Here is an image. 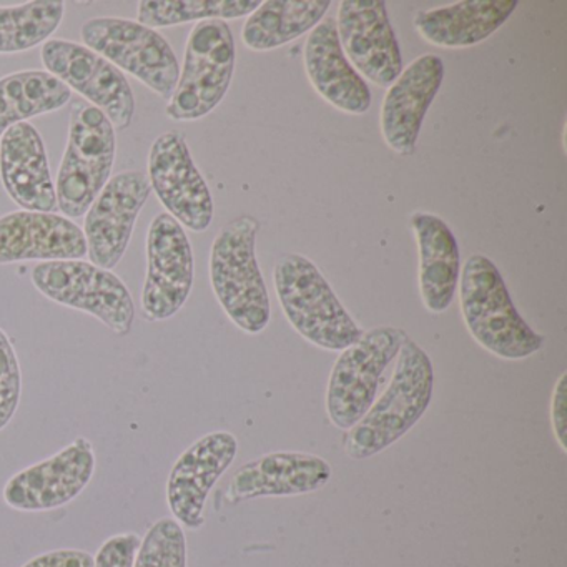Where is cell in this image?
Wrapping results in <instances>:
<instances>
[{"instance_id": "cell-1", "label": "cell", "mask_w": 567, "mask_h": 567, "mask_svg": "<svg viewBox=\"0 0 567 567\" xmlns=\"http://www.w3.org/2000/svg\"><path fill=\"white\" fill-rule=\"evenodd\" d=\"M396 358L386 390L344 436L343 450L350 460L363 461L383 453L410 433L430 408L434 368L426 351L406 338Z\"/></svg>"}, {"instance_id": "cell-2", "label": "cell", "mask_w": 567, "mask_h": 567, "mask_svg": "<svg viewBox=\"0 0 567 567\" xmlns=\"http://www.w3.org/2000/svg\"><path fill=\"white\" fill-rule=\"evenodd\" d=\"M460 285L461 315L481 348L506 361L526 360L543 350V334L520 317L489 258L471 255L461 268Z\"/></svg>"}, {"instance_id": "cell-3", "label": "cell", "mask_w": 567, "mask_h": 567, "mask_svg": "<svg viewBox=\"0 0 567 567\" xmlns=\"http://www.w3.org/2000/svg\"><path fill=\"white\" fill-rule=\"evenodd\" d=\"M274 281L288 323L305 340L338 353L360 340V324L310 258L285 255L275 265Z\"/></svg>"}, {"instance_id": "cell-4", "label": "cell", "mask_w": 567, "mask_h": 567, "mask_svg": "<svg viewBox=\"0 0 567 567\" xmlns=\"http://www.w3.org/2000/svg\"><path fill=\"white\" fill-rule=\"evenodd\" d=\"M260 230L257 218L241 215L228 221L210 251V281L218 303L244 333L258 334L271 317L270 297L255 257Z\"/></svg>"}, {"instance_id": "cell-5", "label": "cell", "mask_w": 567, "mask_h": 567, "mask_svg": "<svg viewBox=\"0 0 567 567\" xmlns=\"http://www.w3.org/2000/svg\"><path fill=\"white\" fill-rule=\"evenodd\" d=\"M117 138L115 127L94 105H72L68 147L59 171L58 207L68 218L87 214L111 181Z\"/></svg>"}, {"instance_id": "cell-6", "label": "cell", "mask_w": 567, "mask_h": 567, "mask_svg": "<svg viewBox=\"0 0 567 567\" xmlns=\"http://www.w3.org/2000/svg\"><path fill=\"white\" fill-rule=\"evenodd\" d=\"M401 328L377 327L340 351L327 386V414L337 430L350 431L374 401L384 371L406 341Z\"/></svg>"}, {"instance_id": "cell-7", "label": "cell", "mask_w": 567, "mask_h": 567, "mask_svg": "<svg viewBox=\"0 0 567 567\" xmlns=\"http://www.w3.org/2000/svg\"><path fill=\"white\" fill-rule=\"evenodd\" d=\"M235 39L224 21L198 22L188 35L184 69L167 105L172 121L194 122L220 105L235 72Z\"/></svg>"}, {"instance_id": "cell-8", "label": "cell", "mask_w": 567, "mask_h": 567, "mask_svg": "<svg viewBox=\"0 0 567 567\" xmlns=\"http://www.w3.org/2000/svg\"><path fill=\"white\" fill-rule=\"evenodd\" d=\"M31 277L49 300L92 315L118 337L131 333L134 300L124 281L111 270L82 260L42 261Z\"/></svg>"}, {"instance_id": "cell-9", "label": "cell", "mask_w": 567, "mask_h": 567, "mask_svg": "<svg viewBox=\"0 0 567 567\" xmlns=\"http://www.w3.org/2000/svg\"><path fill=\"white\" fill-rule=\"evenodd\" d=\"M85 48L171 101L181 78L177 55L154 29L121 18L91 19L82 25Z\"/></svg>"}, {"instance_id": "cell-10", "label": "cell", "mask_w": 567, "mask_h": 567, "mask_svg": "<svg viewBox=\"0 0 567 567\" xmlns=\"http://www.w3.org/2000/svg\"><path fill=\"white\" fill-rule=\"evenodd\" d=\"M42 62L49 74L74 89L125 131L135 117V97L125 75L85 45L52 39L42 45Z\"/></svg>"}, {"instance_id": "cell-11", "label": "cell", "mask_w": 567, "mask_h": 567, "mask_svg": "<svg viewBox=\"0 0 567 567\" xmlns=\"http://www.w3.org/2000/svg\"><path fill=\"white\" fill-rule=\"evenodd\" d=\"M194 251L184 227L168 214H158L147 235V277L142 313L148 321L175 317L194 287Z\"/></svg>"}, {"instance_id": "cell-12", "label": "cell", "mask_w": 567, "mask_h": 567, "mask_svg": "<svg viewBox=\"0 0 567 567\" xmlns=\"http://www.w3.org/2000/svg\"><path fill=\"white\" fill-rule=\"evenodd\" d=\"M148 182L168 215L182 227L195 234L208 230L214 220L210 188L198 172L187 142L177 132L155 138L148 155Z\"/></svg>"}, {"instance_id": "cell-13", "label": "cell", "mask_w": 567, "mask_h": 567, "mask_svg": "<svg viewBox=\"0 0 567 567\" xmlns=\"http://www.w3.org/2000/svg\"><path fill=\"white\" fill-rule=\"evenodd\" d=\"M338 39L354 71L388 89L403 72L400 44L383 0H343L338 9Z\"/></svg>"}, {"instance_id": "cell-14", "label": "cell", "mask_w": 567, "mask_h": 567, "mask_svg": "<svg viewBox=\"0 0 567 567\" xmlns=\"http://www.w3.org/2000/svg\"><path fill=\"white\" fill-rule=\"evenodd\" d=\"M151 192L147 174L125 171L112 177L95 198L84 224L87 255L95 267L112 270L121 264Z\"/></svg>"}, {"instance_id": "cell-15", "label": "cell", "mask_w": 567, "mask_h": 567, "mask_svg": "<svg viewBox=\"0 0 567 567\" xmlns=\"http://www.w3.org/2000/svg\"><path fill=\"white\" fill-rule=\"evenodd\" d=\"M94 473V446L81 436L54 456L14 474L2 497L9 507L25 513L58 509L74 501Z\"/></svg>"}, {"instance_id": "cell-16", "label": "cell", "mask_w": 567, "mask_h": 567, "mask_svg": "<svg viewBox=\"0 0 567 567\" xmlns=\"http://www.w3.org/2000/svg\"><path fill=\"white\" fill-rule=\"evenodd\" d=\"M238 453V440L228 431H214L195 441L175 461L167 483V503L175 520L188 529L204 526L208 494Z\"/></svg>"}, {"instance_id": "cell-17", "label": "cell", "mask_w": 567, "mask_h": 567, "mask_svg": "<svg viewBox=\"0 0 567 567\" xmlns=\"http://www.w3.org/2000/svg\"><path fill=\"white\" fill-rule=\"evenodd\" d=\"M443 79V59L426 54L411 62L388 87L380 125L391 151L400 155L413 154L427 109L436 99Z\"/></svg>"}, {"instance_id": "cell-18", "label": "cell", "mask_w": 567, "mask_h": 567, "mask_svg": "<svg viewBox=\"0 0 567 567\" xmlns=\"http://www.w3.org/2000/svg\"><path fill=\"white\" fill-rule=\"evenodd\" d=\"M331 464L317 454L278 451L245 463L231 477V504L260 497H291L317 493L330 483Z\"/></svg>"}, {"instance_id": "cell-19", "label": "cell", "mask_w": 567, "mask_h": 567, "mask_svg": "<svg viewBox=\"0 0 567 567\" xmlns=\"http://www.w3.org/2000/svg\"><path fill=\"white\" fill-rule=\"evenodd\" d=\"M85 255L84 231L68 217L28 210L0 217V265L82 260Z\"/></svg>"}, {"instance_id": "cell-20", "label": "cell", "mask_w": 567, "mask_h": 567, "mask_svg": "<svg viewBox=\"0 0 567 567\" xmlns=\"http://www.w3.org/2000/svg\"><path fill=\"white\" fill-rule=\"evenodd\" d=\"M303 62L311 87L331 107L348 115H363L370 111V87L341 49L337 19H323L310 32Z\"/></svg>"}, {"instance_id": "cell-21", "label": "cell", "mask_w": 567, "mask_h": 567, "mask_svg": "<svg viewBox=\"0 0 567 567\" xmlns=\"http://www.w3.org/2000/svg\"><path fill=\"white\" fill-rule=\"evenodd\" d=\"M0 178L19 207L42 214H52L58 207L44 141L29 122L14 125L0 137Z\"/></svg>"}, {"instance_id": "cell-22", "label": "cell", "mask_w": 567, "mask_h": 567, "mask_svg": "<svg viewBox=\"0 0 567 567\" xmlns=\"http://www.w3.org/2000/svg\"><path fill=\"white\" fill-rule=\"evenodd\" d=\"M420 255V293L430 313L441 315L453 303L460 287L461 251L443 218L414 212L410 218Z\"/></svg>"}, {"instance_id": "cell-23", "label": "cell", "mask_w": 567, "mask_h": 567, "mask_svg": "<svg viewBox=\"0 0 567 567\" xmlns=\"http://www.w3.org/2000/svg\"><path fill=\"white\" fill-rule=\"evenodd\" d=\"M516 8V0H461L417 12L414 29L434 48H474L503 28Z\"/></svg>"}, {"instance_id": "cell-24", "label": "cell", "mask_w": 567, "mask_h": 567, "mask_svg": "<svg viewBox=\"0 0 567 567\" xmlns=\"http://www.w3.org/2000/svg\"><path fill=\"white\" fill-rule=\"evenodd\" d=\"M330 0H267L241 29L245 48L270 52L313 31L330 9Z\"/></svg>"}, {"instance_id": "cell-25", "label": "cell", "mask_w": 567, "mask_h": 567, "mask_svg": "<svg viewBox=\"0 0 567 567\" xmlns=\"http://www.w3.org/2000/svg\"><path fill=\"white\" fill-rule=\"evenodd\" d=\"M71 89L49 72L25 71L0 79V137L28 118L61 111Z\"/></svg>"}, {"instance_id": "cell-26", "label": "cell", "mask_w": 567, "mask_h": 567, "mask_svg": "<svg viewBox=\"0 0 567 567\" xmlns=\"http://www.w3.org/2000/svg\"><path fill=\"white\" fill-rule=\"evenodd\" d=\"M65 4L35 0L16 8H0V54H18L48 39L61 28Z\"/></svg>"}, {"instance_id": "cell-27", "label": "cell", "mask_w": 567, "mask_h": 567, "mask_svg": "<svg viewBox=\"0 0 567 567\" xmlns=\"http://www.w3.org/2000/svg\"><path fill=\"white\" fill-rule=\"evenodd\" d=\"M258 0H142L137 22L151 29L187 22L231 21L260 8Z\"/></svg>"}, {"instance_id": "cell-28", "label": "cell", "mask_w": 567, "mask_h": 567, "mask_svg": "<svg viewBox=\"0 0 567 567\" xmlns=\"http://www.w3.org/2000/svg\"><path fill=\"white\" fill-rule=\"evenodd\" d=\"M134 567H187V540L181 524L162 517L145 534Z\"/></svg>"}, {"instance_id": "cell-29", "label": "cell", "mask_w": 567, "mask_h": 567, "mask_svg": "<svg viewBox=\"0 0 567 567\" xmlns=\"http://www.w3.org/2000/svg\"><path fill=\"white\" fill-rule=\"evenodd\" d=\"M22 378L18 354L6 331L0 330V430L8 426L21 401Z\"/></svg>"}, {"instance_id": "cell-30", "label": "cell", "mask_w": 567, "mask_h": 567, "mask_svg": "<svg viewBox=\"0 0 567 567\" xmlns=\"http://www.w3.org/2000/svg\"><path fill=\"white\" fill-rule=\"evenodd\" d=\"M141 543V537L134 533L111 537L94 557V567H134Z\"/></svg>"}, {"instance_id": "cell-31", "label": "cell", "mask_w": 567, "mask_h": 567, "mask_svg": "<svg viewBox=\"0 0 567 567\" xmlns=\"http://www.w3.org/2000/svg\"><path fill=\"white\" fill-rule=\"evenodd\" d=\"M550 426L563 453H567V373L564 371L554 384L550 396Z\"/></svg>"}, {"instance_id": "cell-32", "label": "cell", "mask_w": 567, "mask_h": 567, "mask_svg": "<svg viewBox=\"0 0 567 567\" xmlns=\"http://www.w3.org/2000/svg\"><path fill=\"white\" fill-rule=\"evenodd\" d=\"M22 567H94V556L79 549H59L41 554Z\"/></svg>"}]
</instances>
